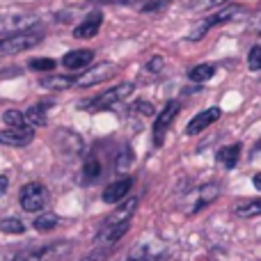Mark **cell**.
I'll use <instances>...</instances> for the list:
<instances>
[{
    "mask_svg": "<svg viewBox=\"0 0 261 261\" xmlns=\"http://www.w3.org/2000/svg\"><path fill=\"white\" fill-rule=\"evenodd\" d=\"M71 252V243H48V245H37V248H28L21 254H16L12 261H58Z\"/></svg>",
    "mask_w": 261,
    "mask_h": 261,
    "instance_id": "1",
    "label": "cell"
},
{
    "mask_svg": "<svg viewBox=\"0 0 261 261\" xmlns=\"http://www.w3.org/2000/svg\"><path fill=\"white\" fill-rule=\"evenodd\" d=\"M3 119H5V124H7L9 128H23V126H28L25 113H18V110H7V113L3 115Z\"/></svg>",
    "mask_w": 261,
    "mask_h": 261,
    "instance_id": "22",
    "label": "cell"
},
{
    "mask_svg": "<svg viewBox=\"0 0 261 261\" xmlns=\"http://www.w3.org/2000/svg\"><path fill=\"white\" fill-rule=\"evenodd\" d=\"M53 227H58V216L50 211H44L35 218V229L37 231H50Z\"/></svg>",
    "mask_w": 261,
    "mask_h": 261,
    "instance_id": "20",
    "label": "cell"
},
{
    "mask_svg": "<svg viewBox=\"0 0 261 261\" xmlns=\"http://www.w3.org/2000/svg\"><path fill=\"white\" fill-rule=\"evenodd\" d=\"M7 186H9V179L5 174H0V195L7 193Z\"/></svg>",
    "mask_w": 261,
    "mask_h": 261,
    "instance_id": "32",
    "label": "cell"
},
{
    "mask_svg": "<svg viewBox=\"0 0 261 261\" xmlns=\"http://www.w3.org/2000/svg\"><path fill=\"white\" fill-rule=\"evenodd\" d=\"M248 64H250V69H254V71H261V46H254V48L250 50Z\"/></svg>",
    "mask_w": 261,
    "mask_h": 261,
    "instance_id": "26",
    "label": "cell"
},
{
    "mask_svg": "<svg viewBox=\"0 0 261 261\" xmlns=\"http://www.w3.org/2000/svg\"><path fill=\"white\" fill-rule=\"evenodd\" d=\"M115 73V64L113 62H101V64H94L92 69H87L83 76L76 78V85L78 87H90V85H99V83L108 81L110 76Z\"/></svg>",
    "mask_w": 261,
    "mask_h": 261,
    "instance_id": "7",
    "label": "cell"
},
{
    "mask_svg": "<svg viewBox=\"0 0 261 261\" xmlns=\"http://www.w3.org/2000/svg\"><path fill=\"white\" fill-rule=\"evenodd\" d=\"M108 252H110V248H99L96 252L87 254V257H83L81 261H103L106 257H108Z\"/></svg>",
    "mask_w": 261,
    "mask_h": 261,
    "instance_id": "29",
    "label": "cell"
},
{
    "mask_svg": "<svg viewBox=\"0 0 261 261\" xmlns=\"http://www.w3.org/2000/svg\"><path fill=\"white\" fill-rule=\"evenodd\" d=\"M130 163H133V151H128V149H126V151H124L122 156L117 158V170H119V172L128 170V167H130Z\"/></svg>",
    "mask_w": 261,
    "mask_h": 261,
    "instance_id": "27",
    "label": "cell"
},
{
    "mask_svg": "<svg viewBox=\"0 0 261 261\" xmlns=\"http://www.w3.org/2000/svg\"><path fill=\"white\" fill-rule=\"evenodd\" d=\"M135 108H140V113H142V115H153V113H156V110H153V106L147 103V101H138V103H135Z\"/></svg>",
    "mask_w": 261,
    "mask_h": 261,
    "instance_id": "31",
    "label": "cell"
},
{
    "mask_svg": "<svg viewBox=\"0 0 261 261\" xmlns=\"http://www.w3.org/2000/svg\"><path fill=\"white\" fill-rule=\"evenodd\" d=\"M216 195H218V186H216V184H211V186H206V188H202V195H199V202H197V206H195V208L206 206L208 202H213V199H216Z\"/></svg>",
    "mask_w": 261,
    "mask_h": 261,
    "instance_id": "24",
    "label": "cell"
},
{
    "mask_svg": "<svg viewBox=\"0 0 261 261\" xmlns=\"http://www.w3.org/2000/svg\"><path fill=\"white\" fill-rule=\"evenodd\" d=\"M163 69V58H153L151 62L147 64V71H151V73H158Z\"/></svg>",
    "mask_w": 261,
    "mask_h": 261,
    "instance_id": "30",
    "label": "cell"
},
{
    "mask_svg": "<svg viewBox=\"0 0 261 261\" xmlns=\"http://www.w3.org/2000/svg\"><path fill=\"white\" fill-rule=\"evenodd\" d=\"M32 138H35V130H32V126L0 130V142L9 144V147H25V144L32 142Z\"/></svg>",
    "mask_w": 261,
    "mask_h": 261,
    "instance_id": "9",
    "label": "cell"
},
{
    "mask_svg": "<svg viewBox=\"0 0 261 261\" xmlns=\"http://www.w3.org/2000/svg\"><path fill=\"white\" fill-rule=\"evenodd\" d=\"M39 85L46 87V90H67V87L76 85V78H69V76H48V78H41Z\"/></svg>",
    "mask_w": 261,
    "mask_h": 261,
    "instance_id": "16",
    "label": "cell"
},
{
    "mask_svg": "<svg viewBox=\"0 0 261 261\" xmlns=\"http://www.w3.org/2000/svg\"><path fill=\"white\" fill-rule=\"evenodd\" d=\"M133 92V85L130 83H122V85L113 87V90H106L103 94H99L94 101H90L92 110H103V108H110L113 103H117V101L126 99V96Z\"/></svg>",
    "mask_w": 261,
    "mask_h": 261,
    "instance_id": "8",
    "label": "cell"
},
{
    "mask_svg": "<svg viewBox=\"0 0 261 261\" xmlns=\"http://www.w3.org/2000/svg\"><path fill=\"white\" fill-rule=\"evenodd\" d=\"M28 67L35 69V71H53V69H55V60L37 58V60H30V64H28Z\"/></svg>",
    "mask_w": 261,
    "mask_h": 261,
    "instance_id": "25",
    "label": "cell"
},
{
    "mask_svg": "<svg viewBox=\"0 0 261 261\" xmlns=\"http://www.w3.org/2000/svg\"><path fill=\"white\" fill-rule=\"evenodd\" d=\"M18 202H21V206L25 208L28 213H37L46 206V202H48V193H46V188L41 184L32 181V184H25L21 188Z\"/></svg>",
    "mask_w": 261,
    "mask_h": 261,
    "instance_id": "3",
    "label": "cell"
},
{
    "mask_svg": "<svg viewBox=\"0 0 261 261\" xmlns=\"http://www.w3.org/2000/svg\"><path fill=\"white\" fill-rule=\"evenodd\" d=\"M94 60V50L90 48H78V50H71V53H67L62 58V64L67 69H71V71H76V69H83L87 67V64Z\"/></svg>",
    "mask_w": 261,
    "mask_h": 261,
    "instance_id": "13",
    "label": "cell"
},
{
    "mask_svg": "<svg viewBox=\"0 0 261 261\" xmlns=\"http://www.w3.org/2000/svg\"><path fill=\"white\" fill-rule=\"evenodd\" d=\"M176 115H179V101H170V103L163 108V113L156 117V124H153V144H156V147L163 144L167 128H170V124L174 122Z\"/></svg>",
    "mask_w": 261,
    "mask_h": 261,
    "instance_id": "6",
    "label": "cell"
},
{
    "mask_svg": "<svg viewBox=\"0 0 261 261\" xmlns=\"http://www.w3.org/2000/svg\"><path fill=\"white\" fill-rule=\"evenodd\" d=\"M135 206H138V199H130V202L122 204V206L117 208V211L113 213V216H108L103 220V225H101V229H110V227H122V225H128L130 222V216L135 213Z\"/></svg>",
    "mask_w": 261,
    "mask_h": 261,
    "instance_id": "10",
    "label": "cell"
},
{
    "mask_svg": "<svg viewBox=\"0 0 261 261\" xmlns=\"http://www.w3.org/2000/svg\"><path fill=\"white\" fill-rule=\"evenodd\" d=\"M227 0H193L190 3V9H206V7H213V5H222Z\"/></svg>",
    "mask_w": 261,
    "mask_h": 261,
    "instance_id": "28",
    "label": "cell"
},
{
    "mask_svg": "<svg viewBox=\"0 0 261 261\" xmlns=\"http://www.w3.org/2000/svg\"><path fill=\"white\" fill-rule=\"evenodd\" d=\"M243 9L239 7V5H231V7H225L222 12H218V14H213V16H208V18H204L202 23H199L197 28H195L193 32H190V37L188 39L190 41H197V39H202L204 35H206L211 28H216V25H220V23H227V21H231V18L236 16V14H241Z\"/></svg>",
    "mask_w": 261,
    "mask_h": 261,
    "instance_id": "4",
    "label": "cell"
},
{
    "mask_svg": "<svg viewBox=\"0 0 261 261\" xmlns=\"http://www.w3.org/2000/svg\"><path fill=\"white\" fill-rule=\"evenodd\" d=\"M239 158H241V144H229V147H222L220 151H218V163L225 165L227 170L236 167Z\"/></svg>",
    "mask_w": 261,
    "mask_h": 261,
    "instance_id": "15",
    "label": "cell"
},
{
    "mask_svg": "<svg viewBox=\"0 0 261 261\" xmlns=\"http://www.w3.org/2000/svg\"><path fill=\"white\" fill-rule=\"evenodd\" d=\"M0 231H5V234H23L25 225L21 220H16V218H5V220H0Z\"/></svg>",
    "mask_w": 261,
    "mask_h": 261,
    "instance_id": "23",
    "label": "cell"
},
{
    "mask_svg": "<svg viewBox=\"0 0 261 261\" xmlns=\"http://www.w3.org/2000/svg\"><path fill=\"white\" fill-rule=\"evenodd\" d=\"M99 174H101V163L96 161V158H87L85 167H83V181L90 184V181H94Z\"/></svg>",
    "mask_w": 261,
    "mask_h": 261,
    "instance_id": "21",
    "label": "cell"
},
{
    "mask_svg": "<svg viewBox=\"0 0 261 261\" xmlns=\"http://www.w3.org/2000/svg\"><path fill=\"white\" fill-rule=\"evenodd\" d=\"M236 216H241V218L261 216V199H245V202L236 204Z\"/></svg>",
    "mask_w": 261,
    "mask_h": 261,
    "instance_id": "17",
    "label": "cell"
},
{
    "mask_svg": "<svg viewBox=\"0 0 261 261\" xmlns=\"http://www.w3.org/2000/svg\"><path fill=\"white\" fill-rule=\"evenodd\" d=\"M37 23L32 14H0V35H16V32L30 30Z\"/></svg>",
    "mask_w": 261,
    "mask_h": 261,
    "instance_id": "5",
    "label": "cell"
},
{
    "mask_svg": "<svg viewBox=\"0 0 261 261\" xmlns=\"http://www.w3.org/2000/svg\"><path fill=\"white\" fill-rule=\"evenodd\" d=\"M130 179H119V181H113L108 188L103 190V202L106 204H117L119 199H124L130 190Z\"/></svg>",
    "mask_w": 261,
    "mask_h": 261,
    "instance_id": "14",
    "label": "cell"
},
{
    "mask_svg": "<svg viewBox=\"0 0 261 261\" xmlns=\"http://www.w3.org/2000/svg\"><path fill=\"white\" fill-rule=\"evenodd\" d=\"M220 108H206L204 113H199V115H195L193 119H190V124H188V128H186V133L188 135H197V133H202L206 126H211L213 122H218L220 119Z\"/></svg>",
    "mask_w": 261,
    "mask_h": 261,
    "instance_id": "11",
    "label": "cell"
},
{
    "mask_svg": "<svg viewBox=\"0 0 261 261\" xmlns=\"http://www.w3.org/2000/svg\"><path fill=\"white\" fill-rule=\"evenodd\" d=\"M25 122L28 126H44L46 124V106H32L30 110L25 113Z\"/></svg>",
    "mask_w": 261,
    "mask_h": 261,
    "instance_id": "19",
    "label": "cell"
},
{
    "mask_svg": "<svg viewBox=\"0 0 261 261\" xmlns=\"http://www.w3.org/2000/svg\"><path fill=\"white\" fill-rule=\"evenodd\" d=\"M213 73H216L213 64H197V67H193L188 71V78L193 83H204V81H208V78H213Z\"/></svg>",
    "mask_w": 261,
    "mask_h": 261,
    "instance_id": "18",
    "label": "cell"
},
{
    "mask_svg": "<svg viewBox=\"0 0 261 261\" xmlns=\"http://www.w3.org/2000/svg\"><path fill=\"white\" fill-rule=\"evenodd\" d=\"M259 23H261V18H259Z\"/></svg>",
    "mask_w": 261,
    "mask_h": 261,
    "instance_id": "34",
    "label": "cell"
},
{
    "mask_svg": "<svg viewBox=\"0 0 261 261\" xmlns=\"http://www.w3.org/2000/svg\"><path fill=\"white\" fill-rule=\"evenodd\" d=\"M252 184H254V188H257V190H261V172L252 179Z\"/></svg>",
    "mask_w": 261,
    "mask_h": 261,
    "instance_id": "33",
    "label": "cell"
},
{
    "mask_svg": "<svg viewBox=\"0 0 261 261\" xmlns=\"http://www.w3.org/2000/svg\"><path fill=\"white\" fill-rule=\"evenodd\" d=\"M101 23H103V14L101 12L87 14L85 21L78 23V25L73 28V37H78V39H90V37H94L96 32H99Z\"/></svg>",
    "mask_w": 261,
    "mask_h": 261,
    "instance_id": "12",
    "label": "cell"
},
{
    "mask_svg": "<svg viewBox=\"0 0 261 261\" xmlns=\"http://www.w3.org/2000/svg\"><path fill=\"white\" fill-rule=\"evenodd\" d=\"M41 41V35L35 30H25V32H16V35H9L0 39V58L3 55H14L21 53V50H28L32 46H37Z\"/></svg>",
    "mask_w": 261,
    "mask_h": 261,
    "instance_id": "2",
    "label": "cell"
}]
</instances>
